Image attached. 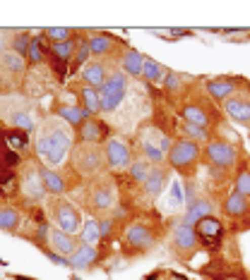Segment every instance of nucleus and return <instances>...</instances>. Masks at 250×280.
I'll list each match as a JSON object with an SVG mask.
<instances>
[{"label": "nucleus", "instance_id": "obj_24", "mask_svg": "<svg viewBox=\"0 0 250 280\" xmlns=\"http://www.w3.org/2000/svg\"><path fill=\"white\" fill-rule=\"evenodd\" d=\"M142 187H145V192H147L149 199H157L159 194L164 192V187H166V170H164V168H159V165H157V168H152L147 182H145Z\"/></svg>", "mask_w": 250, "mask_h": 280}, {"label": "nucleus", "instance_id": "obj_22", "mask_svg": "<svg viewBox=\"0 0 250 280\" xmlns=\"http://www.w3.org/2000/svg\"><path fill=\"white\" fill-rule=\"evenodd\" d=\"M80 103H82V110L89 115V118H96L101 113V101H99V89H92L82 84L80 86Z\"/></svg>", "mask_w": 250, "mask_h": 280}, {"label": "nucleus", "instance_id": "obj_46", "mask_svg": "<svg viewBox=\"0 0 250 280\" xmlns=\"http://www.w3.org/2000/svg\"><path fill=\"white\" fill-rule=\"evenodd\" d=\"M15 280H34V278H27V275H15Z\"/></svg>", "mask_w": 250, "mask_h": 280}, {"label": "nucleus", "instance_id": "obj_35", "mask_svg": "<svg viewBox=\"0 0 250 280\" xmlns=\"http://www.w3.org/2000/svg\"><path fill=\"white\" fill-rule=\"evenodd\" d=\"M80 242L82 244H96V240L101 237V232H99V220H87V223H82V230H80Z\"/></svg>", "mask_w": 250, "mask_h": 280}, {"label": "nucleus", "instance_id": "obj_32", "mask_svg": "<svg viewBox=\"0 0 250 280\" xmlns=\"http://www.w3.org/2000/svg\"><path fill=\"white\" fill-rule=\"evenodd\" d=\"M181 115H183V120H186V122L197 125V127H207V122H209V115H207L200 106H183Z\"/></svg>", "mask_w": 250, "mask_h": 280}, {"label": "nucleus", "instance_id": "obj_45", "mask_svg": "<svg viewBox=\"0 0 250 280\" xmlns=\"http://www.w3.org/2000/svg\"><path fill=\"white\" fill-rule=\"evenodd\" d=\"M111 225H113L111 218H101V220H99V232H101V237L111 235Z\"/></svg>", "mask_w": 250, "mask_h": 280}, {"label": "nucleus", "instance_id": "obj_8", "mask_svg": "<svg viewBox=\"0 0 250 280\" xmlns=\"http://www.w3.org/2000/svg\"><path fill=\"white\" fill-rule=\"evenodd\" d=\"M197 158H200V146L195 144V142H190V139H178L171 146L166 161L176 170H188V168H193L195 163H197Z\"/></svg>", "mask_w": 250, "mask_h": 280}, {"label": "nucleus", "instance_id": "obj_33", "mask_svg": "<svg viewBox=\"0 0 250 280\" xmlns=\"http://www.w3.org/2000/svg\"><path fill=\"white\" fill-rule=\"evenodd\" d=\"M89 58H92V51H89V38L77 36V48H75L73 67H75V70H80V67H84V65L89 63Z\"/></svg>", "mask_w": 250, "mask_h": 280}, {"label": "nucleus", "instance_id": "obj_17", "mask_svg": "<svg viewBox=\"0 0 250 280\" xmlns=\"http://www.w3.org/2000/svg\"><path fill=\"white\" fill-rule=\"evenodd\" d=\"M99 259V249L94 244H82L75 249V254L67 259V268H75V271H82V268H89L94 261Z\"/></svg>", "mask_w": 250, "mask_h": 280}, {"label": "nucleus", "instance_id": "obj_18", "mask_svg": "<svg viewBox=\"0 0 250 280\" xmlns=\"http://www.w3.org/2000/svg\"><path fill=\"white\" fill-rule=\"evenodd\" d=\"M103 136H106V127H103L101 120L96 118H87L82 125L77 127V139L84 142V144H99Z\"/></svg>", "mask_w": 250, "mask_h": 280}, {"label": "nucleus", "instance_id": "obj_10", "mask_svg": "<svg viewBox=\"0 0 250 280\" xmlns=\"http://www.w3.org/2000/svg\"><path fill=\"white\" fill-rule=\"evenodd\" d=\"M204 154H207V158H209L217 168H231L233 163H236L238 151H236V146L229 144V142L214 139V142H209V144H207Z\"/></svg>", "mask_w": 250, "mask_h": 280}, {"label": "nucleus", "instance_id": "obj_36", "mask_svg": "<svg viewBox=\"0 0 250 280\" xmlns=\"http://www.w3.org/2000/svg\"><path fill=\"white\" fill-rule=\"evenodd\" d=\"M128 172H130V177H132L135 182L145 184L147 177H149V172H152V165H149L145 158H139V161H132V165L128 168Z\"/></svg>", "mask_w": 250, "mask_h": 280}, {"label": "nucleus", "instance_id": "obj_47", "mask_svg": "<svg viewBox=\"0 0 250 280\" xmlns=\"http://www.w3.org/2000/svg\"><path fill=\"white\" fill-rule=\"evenodd\" d=\"M147 280H159V275H157V273H152V275H149Z\"/></svg>", "mask_w": 250, "mask_h": 280}, {"label": "nucleus", "instance_id": "obj_27", "mask_svg": "<svg viewBox=\"0 0 250 280\" xmlns=\"http://www.w3.org/2000/svg\"><path fill=\"white\" fill-rule=\"evenodd\" d=\"M56 113H58V118L65 120L70 127H80L84 120L89 118V115L82 110V106H58Z\"/></svg>", "mask_w": 250, "mask_h": 280}, {"label": "nucleus", "instance_id": "obj_30", "mask_svg": "<svg viewBox=\"0 0 250 280\" xmlns=\"http://www.w3.org/2000/svg\"><path fill=\"white\" fill-rule=\"evenodd\" d=\"M19 213L12 206H0V230L3 232H17Z\"/></svg>", "mask_w": 250, "mask_h": 280}, {"label": "nucleus", "instance_id": "obj_16", "mask_svg": "<svg viewBox=\"0 0 250 280\" xmlns=\"http://www.w3.org/2000/svg\"><path fill=\"white\" fill-rule=\"evenodd\" d=\"M125 244L132 247V249H149L154 244V235H152V230L147 225L132 223L128 227V232H125Z\"/></svg>", "mask_w": 250, "mask_h": 280}, {"label": "nucleus", "instance_id": "obj_26", "mask_svg": "<svg viewBox=\"0 0 250 280\" xmlns=\"http://www.w3.org/2000/svg\"><path fill=\"white\" fill-rule=\"evenodd\" d=\"M75 48H77V36L60 41V43H51V55L56 58L58 63H73Z\"/></svg>", "mask_w": 250, "mask_h": 280}, {"label": "nucleus", "instance_id": "obj_48", "mask_svg": "<svg viewBox=\"0 0 250 280\" xmlns=\"http://www.w3.org/2000/svg\"><path fill=\"white\" fill-rule=\"evenodd\" d=\"M245 86H248V94H250V81H248V84H245Z\"/></svg>", "mask_w": 250, "mask_h": 280}, {"label": "nucleus", "instance_id": "obj_1", "mask_svg": "<svg viewBox=\"0 0 250 280\" xmlns=\"http://www.w3.org/2000/svg\"><path fill=\"white\" fill-rule=\"evenodd\" d=\"M73 127L65 120L51 115L39 125L37 136H34V151L44 161V165L48 168L63 165L67 154H73Z\"/></svg>", "mask_w": 250, "mask_h": 280}, {"label": "nucleus", "instance_id": "obj_38", "mask_svg": "<svg viewBox=\"0 0 250 280\" xmlns=\"http://www.w3.org/2000/svg\"><path fill=\"white\" fill-rule=\"evenodd\" d=\"M181 132H183V139H190V142H207V129L197 125H190V122H183L181 125Z\"/></svg>", "mask_w": 250, "mask_h": 280}, {"label": "nucleus", "instance_id": "obj_39", "mask_svg": "<svg viewBox=\"0 0 250 280\" xmlns=\"http://www.w3.org/2000/svg\"><path fill=\"white\" fill-rule=\"evenodd\" d=\"M73 29H65V27H48L44 31V36L51 41V43H60V41H67V38H73Z\"/></svg>", "mask_w": 250, "mask_h": 280}, {"label": "nucleus", "instance_id": "obj_4", "mask_svg": "<svg viewBox=\"0 0 250 280\" xmlns=\"http://www.w3.org/2000/svg\"><path fill=\"white\" fill-rule=\"evenodd\" d=\"M137 139H139L142 156H145L147 163H161L164 158H168V151L173 146V142L157 127H142Z\"/></svg>", "mask_w": 250, "mask_h": 280}, {"label": "nucleus", "instance_id": "obj_9", "mask_svg": "<svg viewBox=\"0 0 250 280\" xmlns=\"http://www.w3.org/2000/svg\"><path fill=\"white\" fill-rule=\"evenodd\" d=\"M19 190H22V194H24L29 201H41L48 194L46 187H44V182H41L39 165H34V163L24 165V170L19 175Z\"/></svg>", "mask_w": 250, "mask_h": 280}, {"label": "nucleus", "instance_id": "obj_2", "mask_svg": "<svg viewBox=\"0 0 250 280\" xmlns=\"http://www.w3.org/2000/svg\"><path fill=\"white\" fill-rule=\"evenodd\" d=\"M70 165H73V170L77 175H82V177H99L106 168V154H103V146L99 144H80L73 149V154H70Z\"/></svg>", "mask_w": 250, "mask_h": 280}, {"label": "nucleus", "instance_id": "obj_40", "mask_svg": "<svg viewBox=\"0 0 250 280\" xmlns=\"http://www.w3.org/2000/svg\"><path fill=\"white\" fill-rule=\"evenodd\" d=\"M31 41H34V36H29L27 31H22V34H17V36H15V45H12V51H15V53H19L22 58H27Z\"/></svg>", "mask_w": 250, "mask_h": 280}, {"label": "nucleus", "instance_id": "obj_37", "mask_svg": "<svg viewBox=\"0 0 250 280\" xmlns=\"http://www.w3.org/2000/svg\"><path fill=\"white\" fill-rule=\"evenodd\" d=\"M44 41H46V36L44 34H39V36H34V41H31V45H29V53H27V60L31 65H39L41 60H44Z\"/></svg>", "mask_w": 250, "mask_h": 280}, {"label": "nucleus", "instance_id": "obj_44", "mask_svg": "<svg viewBox=\"0 0 250 280\" xmlns=\"http://www.w3.org/2000/svg\"><path fill=\"white\" fill-rule=\"evenodd\" d=\"M164 86H166L168 91H178L181 86H183V81H181V77H178L176 72H168L166 79H164Z\"/></svg>", "mask_w": 250, "mask_h": 280}, {"label": "nucleus", "instance_id": "obj_25", "mask_svg": "<svg viewBox=\"0 0 250 280\" xmlns=\"http://www.w3.org/2000/svg\"><path fill=\"white\" fill-rule=\"evenodd\" d=\"M173 244H176L178 249H193L195 244H197V232H195L193 225H188V223H181L176 225L173 230Z\"/></svg>", "mask_w": 250, "mask_h": 280}, {"label": "nucleus", "instance_id": "obj_23", "mask_svg": "<svg viewBox=\"0 0 250 280\" xmlns=\"http://www.w3.org/2000/svg\"><path fill=\"white\" fill-rule=\"evenodd\" d=\"M212 213V201L209 199H195L193 204H188V211H186V218H183V223L188 225H197L202 218H207Z\"/></svg>", "mask_w": 250, "mask_h": 280}, {"label": "nucleus", "instance_id": "obj_34", "mask_svg": "<svg viewBox=\"0 0 250 280\" xmlns=\"http://www.w3.org/2000/svg\"><path fill=\"white\" fill-rule=\"evenodd\" d=\"M10 125L15 127V129H22V132H34V118L29 115L27 110H15L12 115H10Z\"/></svg>", "mask_w": 250, "mask_h": 280}, {"label": "nucleus", "instance_id": "obj_42", "mask_svg": "<svg viewBox=\"0 0 250 280\" xmlns=\"http://www.w3.org/2000/svg\"><path fill=\"white\" fill-rule=\"evenodd\" d=\"M8 144L17 146V149H24V146H27V132H22V129H12V132H8Z\"/></svg>", "mask_w": 250, "mask_h": 280}, {"label": "nucleus", "instance_id": "obj_43", "mask_svg": "<svg viewBox=\"0 0 250 280\" xmlns=\"http://www.w3.org/2000/svg\"><path fill=\"white\" fill-rule=\"evenodd\" d=\"M168 204H171V206H181V204H183V190H181V182H176V184L171 187Z\"/></svg>", "mask_w": 250, "mask_h": 280}, {"label": "nucleus", "instance_id": "obj_20", "mask_svg": "<svg viewBox=\"0 0 250 280\" xmlns=\"http://www.w3.org/2000/svg\"><path fill=\"white\" fill-rule=\"evenodd\" d=\"M142 63H145V55L135 51V48H125L121 55V65H123V72L128 77H142Z\"/></svg>", "mask_w": 250, "mask_h": 280}, {"label": "nucleus", "instance_id": "obj_12", "mask_svg": "<svg viewBox=\"0 0 250 280\" xmlns=\"http://www.w3.org/2000/svg\"><path fill=\"white\" fill-rule=\"evenodd\" d=\"M51 252H56L58 256H65V259H70L75 254V249L80 247L75 235H67L63 230H58V227H51V232H48V244H46Z\"/></svg>", "mask_w": 250, "mask_h": 280}, {"label": "nucleus", "instance_id": "obj_3", "mask_svg": "<svg viewBox=\"0 0 250 280\" xmlns=\"http://www.w3.org/2000/svg\"><path fill=\"white\" fill-rule=\"evenodd\" d=\"M130 94V81L128 74L123 70H113L109 74V79L103 81V86L99 89V101H101V113L106 115H116L123 108V103Z\"/></svg>", "mask_w": 250, "mask_h": 280}, {"label": "nucleus", "instance_id": "obj_5", "mask_svg": "<svg viewBox=\"0 0 250 280\" xmlns=\"http://www.w3.org/2000/svg\"><path fill=\"white\" fill-rule=\"evenodd\" d=\"M51 218H53V225L67 235H80V230H82V216L77 206L63 197H56L51 201Z\"/></svg>", "mask_w": 250, "mask_h": 280}, {"label": "nucleus", "instance_id": "obj_14", "mask_svg": "<svg viewBox=\"0 0 250 280\" xmlns=\"http://www.w3.org/2000/svg\"><path fill=\"white\" fill-rule=\"evenodd\" d=\"M195 232H197V240H200V242L217 244L224 237V225H222V220L207 216V218H202V220L195 225Z\"/></svg>", "mask_w": 250, "mask_h": 280}, {"label": "nucleus", "instance_id": "obj_31", "mask_svg": "<svg viewBox=\"0 0 250 280\" xmlns=\"http://www.w3.org/2000/svg\"><path fill=\"white\" fill-rule=\"evenodd\" d=\"M245 208H248V201H245V197H243L241 192H233V194H229V199H226V204H224V211H226V216H243L245 213Z\"/></svg>", "mask_w": 250, "mask_h": 280}, {"label": "nucleus", "instance_id": "obj_11", "mask_svg": "<svg viewBox=\"0 0 250 280\" xmlns=\"http://www.w3.org/2000/svg\"><path fill=\"white\" fill-rule=\"evenodd\" d=\"M224 113L238 125H250V99L243 94H233L231 99L224 101Z\"/></svg>", "mask_w": 250, "mask_h": 280}, {"label": "nucleus", "instance_id": "obj_21", "mask_svg": "<svg viewBox=\"0 0 250 280\" xmlns=\"http://www.w3.org/2000/svg\"><path fill=\"white\" fill-rule=\"evenodd\" d=\"M39 172H41V182L51 197H63L65 194V180L58 175L56 170H51L48 165H39Z\"/></svg>", "mask_w": 250, "mask_h": 280}, {"label": "nucleus", "instance_id": "obj_29", "mask_svg": "<svg viewBox=\"0 0 250 280\" xmlns=\"http://www.w3.org/2000/svg\"><path fill=\"white\" fill-rule=\"evenodd\" d=\"M166 70L157 63V60H152V58H145V63H142V77L152 84H159V81L166 79Z\"/></svg>", "mask_w": 250, "mask_h": 280}, {"label": "nucleus", "instance_id": "obj_28", "mask_svg": "<svg viewBox=\"0 0 250 280\" xmlns=\"http://www.w3.org/2000/svg\"><path fill=\"white\" fill-rule=\"evenodd\" d=\"M113 43H116V38L111 34H94V36H89V51L96 58H103V55L111 53Z\"/></svg>", "mask_w": 250, "mask_h": 280}, {"label": "nucleus", "instance_id": "obj_6", "mask_svg": "<svg viewBox=\"0 0 250 280\" xmlns=\"http://www.w3.org/2000/svg\"><path fill=\"white\" fill-rule=\"evenodd\" d=\"M87 204H89V211L92 213H109L113 206H116V187L109 177L99 175L94 180L92 190H89V197H87Z\"/></svg>", "mask_w": 250, "mask_h": 280}, {"label": "nucleus", "instance_id": "obj_15", "mask_svg": "<svg viewBox=\"0 0 250 280\" xmlns=\"http://www.w3.org/2000/svg\"><path fill=\"white\" fill-rule=\"evenodd\" d=\"M109 70H106V65L101 63V60H92V63H87L82 67V72H80V77H82V84H87V86H92V89H101L103 81L109 79Z\"/></svg>", "mask_w": 250, "mask_h": 280}, {"label": "nucleus", "instance_id": "obj_19", "mask_svg": "<svg viewBox=\"0 0 250 280\" xmlns=\"http://www.w3.org/2000/svg\"><path fill=\"white\" fill-rule=\"evenodd\" d=\"M207 94L217 101H226L236 94V79L231 77H219V79L207 81Z\"/></svg>", "mask_w": 250, "mask_h": 280}, {"label": "nucleus", "instance_id": "obj_41", "mask_svg": "<svg viewBox=\"0 0 250 280\" xmlns=\"http://www.w3.org/2000/svg\"><path fill=\"white\" fill-rule=\"evenodd\" d=\"M236 192H241L243 197L250 194V170H241L236 177Z\"/></svg>", "mask_w": 250, "mask_h": 280}, {"label": "nucleus", "instance_id": "obj_7", "mask_svg": "<svg viewBox=\"0 0 250 280\" xmlns=\"http://www.w3.org/2000/svg\"><path fill=\"white\" fill-rule=\"evenodd\" d=\"M103 154H106V165L111 170H128L132 165V151H130V144L121 136H111L106 139L103 144Z\"/></svg>", "mask_w": 250, "mask_h": 280}, {"label": "nucleus", "instance_id": "obj_13", "mask_svg": "<svg viewBox=\"0 0 250 280\" xmlns=\"http://www.w3.org/2000/svg\"><path fill=\"white\" fill-rule=\"evenodd\" d=\"M24 67H27V60L22 58L15 51H0V79L8 81V74L19 79L24 74Z\"/></svg>", "mask_w": 250, "mask_h": 280}]
</instances>
